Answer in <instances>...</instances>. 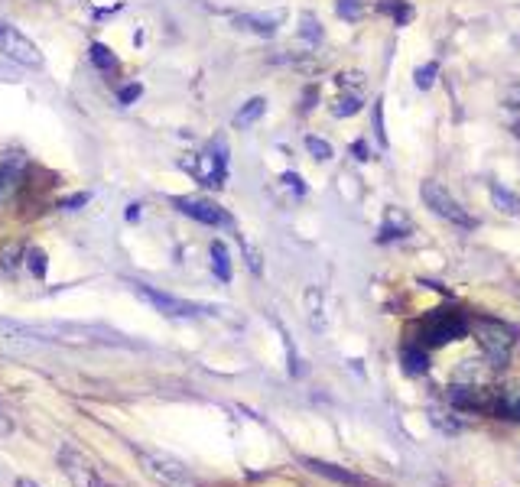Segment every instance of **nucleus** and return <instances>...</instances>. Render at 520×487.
<instances>
[{"label": "nucleus", "instance_id": "obj_1", "mask_svg": "<svg viewBox=\"0 0 520 487\" xmlns=\"http://www.w3.org/2000/svg\"><path fill=\"white\" fill-rule=\"evenodd\" d=\"M137 458H140V468L160 487H195V475L179 458L166 452H153V449H137Z\"/></svg>", "mask_w": 520, "mask_h": 487}, {"label": "nucleus", "instance_id": "obj_2", "mask_svg": "<svg viewBox=\"0 0 520 487\" xmlns=\"http://www.w3.org/2000/svg\"><path fill=\"white\" fill-rule=\"evenodd\" d=\"M56 458H59L62 475L69 478L72 487H104V478H101L98 465L91 462V458H88L82 449H78V445L62 442L59 452H56Z\"/></svg>", "mask_w": 520, "mask_h": 487}, {"label": "nucleus", "instance_id": "obj_3", "mask_svg": "<svg viewBox=\"0 0 520 487\" xmlns=\"http://www.w3.org/2000/svg\"><path fill=\"white\" fill-rule=\"evenodd\" d=\"M0 56L23 65V69H39V65H43V52H39V46L7 20H0Z\"/></svg>", "mask_w": 520, "mask_h": 487}, {"label": "nucleus", "instance_id": "obj_4", "mask_svg": "<svg viewBox=\"0 0 520 487\" xmlns=\"http://www.w3.org/2000/svg\"><path fill=\"white\" fill-rule=\"evenodd\" d=\"M420 195H423V202H426V208L433 215H439V218H446L449 225H459V228H475V218L465 212V208L459 205L449 195V189H442L436 179H426L423 186H420Z\"/></svg>", "mask_w": 520, "mask_h": 487}, {"label": "nucleus", "instance_id": "obj_5", "mask_svg": "<svg viewBox=\"0 0 520 487\" xmlns=\"http://www.w3.org/2000/svg\"><path fill=\"white\" fill-rule=\"evenodd\" d=\"M130 286H134V293L143 302H150L156 312L169 315V319H192V315H208V312H212L208 306H199V302H186V299H176L169 293H160V289H153L147 283H130Z\"/></svg>", "mask_w": 520, "mask_h": 487}, {"label": "nucleus", "instance_id": "obj_6", "mask_svg": "<svg viewBox=\"0 0 520 487\" xmlns=\"http://www.w3.org/2000/svg\"><path fill=\"white\" fill-rule=\"evenodd\" d=\"M465 332H468V322L452 309H436L423 322V341L429 348H439V345H446V341H459V338H465Z\"/></svg>", "mask_w": 520, "mask_h": 487}, {"label": "nucleus", "instance_id": "obj_7", "mask_svg": "<svg viewBox=\"0 0 520 487\" xmlns=\"http://www.w3.org/2000/svg\"><path fill=\"white\" fill-rule=\"evenodd\" d=\"M475 332H478L481 348H485V354L494 361V367H504L507 358H511L514 335L507 332L504 325H498V322H478V325H475Z\"/></svg>", "mask_w": 520, "mask_h": 487}, {"label": "nucleus", "instance_id": "obj_8", "mask_svg": "<svg viewBox=\"0 0 520 487\" xmlns=\"http://www.w3.org/2000/svg\"><path fill=\"white\" fill-rule=\"evenodd\" d=\"M192 173H195V179H199L202 186H208V189H221V186H225V173H228L225 147L218 143V150L202 153L199 160L192 163Z\"/></svg>", "mask_w": 520, "mask_h": 487}, {"label": "nucleus", "instance_id": "obj_9", "mask_svg": "<svg viewBox=\"0 0 520 487\" xmlns=\"http://www.w3.org/2000/svg\"><path fill=\"white\" fill-rule=\"evenodd\" d=\"M173 205L179 208L182 215H189V218L202 221V225H212V228L228 225V221H231L215 202H208V199H173Z\"/></svg>", "mask_w": 520, "mask_h": 487}, {"label": "nucleus", "instance_id": "obj_10", "mask_svg": "<svg viewBox=\"0 0 520 487\" xmlns=\"http://www.w3.org/2000/svg\"><path fill=\"white\" fill-rule=\"evenodd\" d=\"M26 176V160L20 153H10L4 163H0V205H4L13 192L20 189V182Z\"/></svg>", "mask_w": 520, "mask_h": 487}, {"label": "nucleus", "instance_id": "obj_11", "mask_svg": "<svg viewBox=\"0 0 520 487\" xmlns=\"http://www.w3.org/2000/svg\"><path fill=\"white\" fill-rule=\"evenodd\" d=\"M241 26V30H251L257 36H273L280 30L283 23V10H273V13H244V17L234 20Z\"/></svg>", "mask_w": 520, "mask_h": 487}, {"label": "nucleus", "instance_id": "obj_12", "mask_svg": "<svg viewBox=\"0 0 520 487\" xmlns=\"http://www.w3.org/2000/svg\"><path fill=\"white\" fill-rule=\"evenodd\" d=\"M449 400L455 406H465V410H488V406H491L488 393L481 387H452Z\"/></svg>", "mask_w": 520, "mask_h": 487}, {"label": "nucleus", "instance_id": "obj_13", "mask_svg": "<svg viewBox=\"0 0 520 487\" xmlns=\"http://www.w3.org/2000/svg\"><path fill=\"white\" fill-rule=\"evenodd\" d=\"M491 202H494V208H498V212L511 215V218H520V199H517L511 189L491 186Z\"/></svg>", "mask_w": 520, "mask_h": 487}, {"label": "nucleus", "instance_id": "obj_14", "mask_svg": "<svg viewBox=\"0 0 520 487\" xmlns=\"http://www.w3.org/2000/svg\"><path fill=\"white\" fill-rule=\"evenodd\" d=\"M264 111H267V101L264 98H251L238 114H234V127H251V124H257L260 117H264Z\"/></svg>", "mask_w": 520, "mask_h": 487}, {"label": "nucleus", "instance_id": "obj_15", "mask_svg": "<svg viewBox=\"0 0 520 487\" xmlns=\"http://www.w3.org/2000/svg\"><path fill=\"white\" fill-rule=\"evenodd\" d=\"M212 267H215V276L221 283H228L231 280V260H228V247L215 241L212 244Z\"/></svg>", "mask_w": 520, "mask_h": 487}, {"label": "nucleus", "instance_id": "obj_16", "mask_svg": "<svg viewBox=\"0 0 520 487\" xmlns=\"http://www.w3.org/2000/svg\"><path fill=\"white\" fill-rule=\"evenodd\" d=\"M494 410L501 416H511V419H520V387H511L504 393V397L494 403Z\"/></svg>", "mask_w": 520, "mask_h": 487}, {"label": "nucleus", "instance_id": "obj_17", "mask_svg": "<svg viewBox=\"0 0 520 487\" xmlns=\"http://www.w3.org/2000/svg\"><path fill=\"white\" fill-rule=\"evenodd\" d=\"M403 364H407V374H423L429 367V354L423 348H403Z\"/></svg>", "mask_w": 520, "mask_h": 487}, {"label": "nucleus", "instance_id": "obj_18", "mask_svg": "<svg viewBox=\"0 0 520 487\" xmlns=\"http://www.w3.org/2000/svg\"><path fill=\"white\" fill-rule=\"evenodd\" d=\"M381 10H384V13H390V17L397 20V26L410 23V17H413V10H410L407 0H381Z\"/></svg>", "mask_w": 520, "mask_h": 487}, {"label": "nucleus", "instance_id": "obj_19", "mask_svg": "<svg viewBox=\"0 0 520 487\" xmlns=\"http://www.w3.org/2000/svg\"><path fill=\"white\" fill-rule=\"evenodd\" d=\"M309 468L316 471V475H325V478H335V481H345V484H364L361 478L348 475V471H335V465H325V462H309Z\"/></svg>", "mask_w": 520, "mask_h": 487}, {"label": "nucleus", "instance_id": "obj_20", "mask_svg": "<svg viewBox=\"0 0 520 487\" xmlns=\"http://www.w3.org/2000/svg\"><path fill=\"white\" fill-rule=\"evenodd\" d=\"M306 150H309L312 156H316V160H322V163H329L332 156H335L332 143L322 140V137H306Z\"/></svg>", "mask_w": 520, "mask_h": 487}, {"label": "nucleus", "instance_id": "obj_21", "mask_svg": "<svg viewBox=\"0 0 520 487\" xmlns=\"http://www.w3.org/2000/svg\"><path fill=\"white\" fill-rule=\"evenodd\" d=\"M335 10H338V17L342 20H361V13H364V0H335Z\"/></svg>", "mask_w": 520, "mask_h": 487}, {"label": "nucleus", "instance_id": "obj_22", "mask_svg": "<svg viewBox=\"0 0 520 487\" xmlns=\"http://www.w3.org/2000/svg\"><path fill=\"white\" fill-rule=\"evenodd\" d=\"M91 59H95V65H98V69H104V72H114V69H117L114 52H111L108 46H101V43L91 46Z\"/></svg>", "mask_w": 520, "mask_h": 487}, {"label": "nucleus", "instance_id": "obj_23", "mask_svg": "<svg viewBox=\"0 0 520 487\" xmlns=\"http://www.w3.org/2000/svg\"><path fill=\"white\" fill-rule=\"evenodd\" d=\"M436 75H439V65L436 62H426V65H420V69H416V88H433V82H436Z\"/></svg>", "mask_w": 520, "mask_h": 487}, {"label": "nucleus", "instance_id": "obj_24", "mask_svg": "<svg viewBox=\"0 0 520 487\" xmlns=\"http://www.w3.org/2000/svg\"><path fill=\"white\" fill-rule=\"evenodd\" d=\"M358 111H361V101H358L355 95L338 98V101H335V108H332V114H335V117H355Z\"/></svg>", "mask_w": 520, "mask_h": 487}, {"label": "nucleus", "instance_id": "obj_25", "mask_svg": "<svg viewBox=\"0 0 520 487\" xmlns=\"http://www.w3.org/2000/svg\"><path fill=\"white\" fill-rule=\"evenodd\" d=\"M303 36H309V39H322V30L316 26V17H312V13H306V17H303Z\"/></svg>", "mask_w": 520, "mask_h": 487}, {"label": "nucleus", "instance_id": "obj_26", "mask_svg": "<svg viewBox=\"0 0 520 487\" xmlns=\"http://www.w3.org/2000/svg\"><path fill=\"white\" fill-rule=\"evenodd\" d=\"M10 432H13V423H10V416H7L4 410H0V439H7Z\"/></svg>", "mask_w": 520, "mask_h": 487}, {"label": "nucleus", "instance_id": "obj_27", "mask_svg": "<svg viewBox=\"0 0 520 487\" xmlns=\"http://www.w3.org/2000/svg\"><path fill=\"white\" fill-rule=\"evenodd\" d=\"M137 95H140V85H127V88L121 91V101H124V104H130V101H134Z\"/></svg>", "mask_w": 520, "mask_h": 487}, {"label": "nucleus", "instance_id": "obj_28", "mask_svg": "<svg viewBox=\"0 0 520 487\" xmlns=\"http://www.w3.org/2000/svg\"><path fill=\"white\" fill-rule=\"evenodd\" d=\"M507 104H511V108H520V85L517 88H507Z\"/></svg>", "mask_w": 520, "mask_h": 487}, {"label": "nucleus", "instance_id": "obj_29", "mask_svg": "<svg viewBox=\"0 0 520 487\" xmlns=\"http://www.w3.org/2000/svg\"><path fill=\"white\" fill-rule=\"evenodd\" d=\"M17 487H36V484H33V481H26V478H20V481H17Z\"/></svg>", "mask_w": 520, "mask_h": 487}]
</instances>
